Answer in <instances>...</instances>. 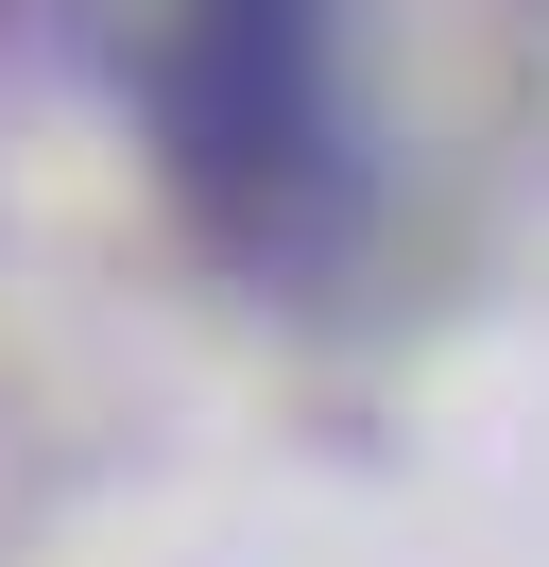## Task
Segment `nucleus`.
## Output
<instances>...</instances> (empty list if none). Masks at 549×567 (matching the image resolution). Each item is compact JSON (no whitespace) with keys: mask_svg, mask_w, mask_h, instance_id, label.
Instances as JSON below:
<instances>
[{"mask_svg":"<svg viewBox=\"0 0 549 567\" xmlns=\"http://www.w3.org/2000/svg\"><path fill=\"white\" fill-rule=\"evenodd\" d=\"M172 138H189V189L240 241H292L327 207V173H343L327 18L309 0H189V35H172Z\"/></svg>","mask_w":549,"mask_h":567,"instance_id":"f257e3e1","label":"nucleus"}]
</instances>
